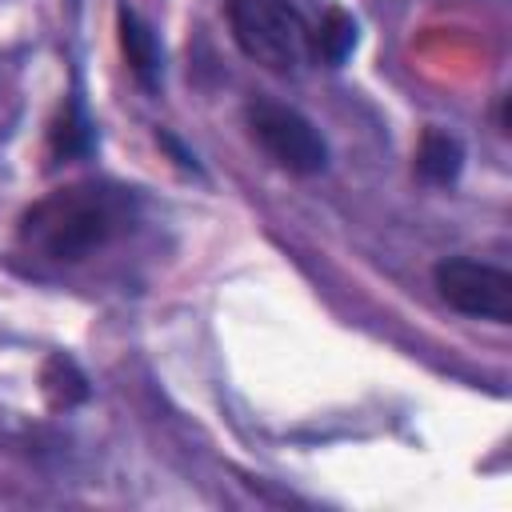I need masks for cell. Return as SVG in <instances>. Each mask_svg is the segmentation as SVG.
Returning a JSON list of instances; mask_svg holds the SVG:
<instances>
[{"label": "cell", "mask_w": 512, "mask_h": 512, "mask_svg": "<svg viewBox=\"0 0 512 512\" xmlns=\"http://www.w3.org/2000/svg\"><path fill=\"white\" fill-rule=\"evenodd\" d=\"M132 224V196L104 184H68L36 200L20 220V240L48 260H84Z\"/></svg>", "instance_id": "cell-1"}, {"label": "cell", "mask_w": 512, "mask_h": 512, "mask_svg": "<svg viewBox=\"0 0 512 512\" xmlns=\"http://www.w3.org/2000/svg\"><path fill=\"white\" fill-rule=\"evenodd\" d=\"M228 28L248 60L280 76L300 72L312 56V28L288 0H228Z\"/></svg>", "instance_id": "cell-2"}, {"label": "cell", "mask_w": 512, "mask_h": 512, "mask_svg": "<svg viewBox=\"0 0 512 512\" xmlns=\"http://www.w3.org/2000/svg\"><path fill=\"white\" fill-rule=\"evenodd\" d=\"M248 132L264 148L272 164H280L292 176H316L328 168V144L312 128L308 116H300L288 104L276 100H252L248 104Z\"/></svg>", "instance_id": "cell-3"}, {"label": "cell", "mask_w": 512, "mask_h": 512, "mask_svg": "<svg viewBox=\"0 0 512 512\" xmlns=\"http://www.w3.org/2000/svg\"><path fill=\"white\" fill-rule=\"evenodd\" d=\"M432 280L448 308L476 316V320H492V324L512 320V276L504 268L468 260V256H452L432 268Z\"/></svg>", "instance_id": "cell-4"}, {"label": "cell", "mask_w": 512, "mask_h": 512, "mask_svg": "<svg viewBox=\"0 0 512 512\" xmlns=\"http://www.w3.org/2000/svg\"><path fill=\"white\" fill-rule=\"evenodd\" d=\"M120 48H124V56H128V64H132V76L144 84V88H156V80H160V44H156V36H152V28L136 16V12H128V8H120Z\"/></svg>", "instance_id": "cell-5"}, {"label": "cell", "mask_w": 512, "mask_h": 512, "mask_svg": "<svg viewBox=\"0 0 512 512\" xmlns=\"http://www.w3.org/2000/svg\"><path fill=\"white\" fill-rule=\"evenodd\" d=\"M464 168V148L456 136L440 132V128H428L420 136V148H416V172L428 180V184H452Z\"/></svg>", "instance_id": "cell-6"}, {"label": "cell", "mask_w": 512, "mask_h": 512, "mask_svg": "<svg viewBox=\"0 0 512 512\" xmlns=\"http://www.w3.org/2000/svg\"><path fill=\"white\" fill-rule=\"evenodd\" d=\"M352 48H356V20L344 8H328L320 28L312 32V56L336 68V64L348 60Z\"/></svg>", "instance_id": "cell-7"}]
</instances>
